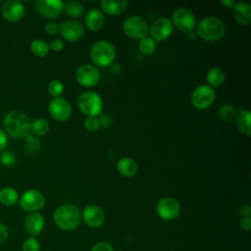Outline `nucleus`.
<instances>
[{
  "label": "nucleus",
  "mask_w": 251,
  "mask_h": 251,
  "mask_svg": "<svg viewBox=\"0 0 251 251\" xmlns=\"http://www.w3.org/2000/svg\"><path fill=\"white\" fill-rule=\"evenodd\" d=\"M53 221L62 230H75L81 222V213L79 209L73 204H64L59 206L54 214Z\"/></svg>",
  "instance_id": "f257e3e1"
},
{
  "label": "nucleus",
  "mask_w": 251,
  "mask_h": 251,
  "mask_svg": "<svg viewBox=\"0 0 251 251\" xmlns=\"http://www.w3.org/2000/svg\"><path fill=\"white\" fill-rule=\"evenodd\" d=\"M5 132L15 138L25 137L30 129V121L28 117L20 110L8 112L4 118Z\"/></svg>",
  "instance_id": "f03ea898"
},
{
  "label": "nucleus",
  "mask_w": 251,
  "mask_h": 251,
  "mask_svg": "<svg viewBox=\"0 0 251 251\" xmlns=\"http://www.w3.org/2000/svg\"><path fill=\"white\" fill-rule=\"evenodd\" d=\"M225 23L215 16L202 19L196 25L197 35L206 41H216L220 39L225 34Z\"/></svg>",
  "instance_id": "7ed1b4c3"
},
{
  "label": "nucleus",
  "mask_w": 251,
  "mask_h": 251,
  "mask_svg": "<svg viewBox=\"0 0 251 251\" xmlns=\"http://www.w3.org/2000/svg\"><path fill=\"white\" fill-rule=\"evenodd\" d=\"M89 54L91 61L96 66L108 67L116 58V48L109 41L99 40L92 44Z\"/></svg>",
  "instance_id": "20e7f679"
},
{
  "label": "nucleus",
  "mask_w": 251,
  "mask_h": 251,
  "mask_svg": "<svg viewBox=\"0 0 251 251\" xmlns=\"http://www.w3.org/2000/svg\"><path fill=\"white\" fill-rule=\"evenodd\" d=\"M79 110L87 117H97L103 108V100L95 91H84L77 98Z\"/></svg>",
  "instance_id": "39448f33"
},
{
  "label": "nucleus",
  "mask_w": 251,
  "mask_h": 251,
  "mask_svg": "<svg viewBox=\"0 0 251 251\" xmlns=\"http://www.w3.org/2000/svg\"><path fill=\"white\" fill-rule=\"evenodd\" d=\"M123 31L128 37L133 39H141L147 36L149 26L144 18L138 15H132L124 21Z\"/></svg>",
  "instance_id": "423d86ee"
},
{
  "label": "nucleus",
  "mask_w": 251,
  "mask_h": 251,
  "mask_svg": "<svg viewBox=\"0 0 251 251\" xmlns=\"http://www.w3.org/2000/svg\"><path fill=\"white\" fill-rule=\"evenodd\" d=\"M19 203L21 208L26 212H38L45 205V197L43 193L37 189H28L21 195Z\"/></svg>",
  "instance_id": "0eeeda50"
},
{
  "label": "nucleus",
  "mask_w": 251,
  "mask_h": 251,
  "mask_svg": "<svg viewBox=\"0 0 251 251\" xmlns=\"http://www.w3.org/2000/svg\"><path fill=\"white\" fill-rule=\"evenodd\" d=\"M216 98L214 88L207 84H200L191 93V103L198 110H204L210 107Z\"/></svg>",
  "instance_id": "6e6552de"
},
{
  "label": "nucleus",
  "mask_w": 251,
  "mask_h": 251,
  "mask_svg": "<svg viewBox=\"0 0 251 251\" xmlns=\"http://www.w3.org/2000/svg\"><path fill=\"white\" fill-rule=\"evenodd\" d=\"M156 212L160 219L164 221H173L180 214V204L176 198L166 196L158 201Z\"/></svg>",
  "instance_id": "1a4fd4ad"
},
{
  "label": "nucleus",
  "mask_w": 251,
  "mask_h": 251,
  "mask_svg": "<svg viewBox=\"0 0 251 251\" xmlns=\"http://www.w3.org/2000/svg\"><path fill=\"white\" fill-rule=\"evenodd\" d=\"M173 25L182 32L191 31L196 25V18L194 14L187 8H176L172 15Z\"/></svg>",
  "instance_id": "9d476101"
},
{
  "label": "nucleus",
  "mask_w": 251,
  "mask_h": 251,
  "mask_svg": "<svg viewBox=\"0 0 251 251\" xmlns=\"http://www.w3.org/2000/svg\"><path fill=\"white\" fill-rule=\"evenodd\" d=\"M84 25L76 20H65L59 25V33L68 41H77L84 35Z\"/></svg>",
  "instance_id": "9b49d317"
},
{
  "label": "nucleus",
  "mask_w": 251,
  "mask_h": 251,
  "mask_svg": "<svg viewBox=\"0 0 251 251\" xmlns=\"http://www.w3.org/2000/svg\"><path fill=\"white\" fill-rule=\"evenodd\" d=\"M75 76V80L80 85L91 87L98 83L100 79V72L94 65L85 64L76 69Z\"/></svg>",
  "instance_id": "f8f14e48"
},
{
  "label": "nucleus",
  "mask_w": 251,
  "mask_h": 251,
  "mask_svg": "<svg viewBox=\"0 0 251 251\" xmlns=\"http://www.w3.org/2000/svg\"><path fill=\"white\" fill-rule=\"evenodd\" d=\"M48 111L50 115L57 121H68L72 116V107L69 101L63 97H55L48 103Z\"/></svg>",
  "instance_id": "ddd939ff"
},
{
  "label": "nucleus",
  "mask_w": 251,
  "mask_h": 251,
  "mask_svg": "<svg viewBox=\"0 0 251 251\" xmlns=\"http://www.w3.org/2000/svg\"><path fill=\"white\" fill-rule=\"evenodd\" d=\"M81 220L89 227H100L105 222V213L103 209L97 205H87L81 212Z\"/></svg>",
  "instance_id": "4468645a"
},
{
  "label": "nucleus",
  "mask_w": 251,
  "mask_h": 251,
  "mask_svg": "<svg viewBox=\"0 0 251 251\" xmlns=\"http://www.w3.org/2000/svg\"><path fill=\"white\" fill-rule=\"evenodd\" d=\"M36 11L45 18H56L64 10L65 4L61 0H37L34 1Z\"/></svg>",
  "instance_id": "2eb2a0df"
},
{
  "label": "nucleus",
  "mask_w": 251,
  "mask_h": 251,
  "mask_svg": "<svg viewBox=\"0 0 251 251\" xmlns=\"http://www.w3.org/2000/svg\"><path fill=\"white\" fill-rule=\"evenodd\" d=\"M151 37L155 41H163L167 39L174 30L173 23L168 18H159L155 20L150 26Z\"/></svg>",
  "instance_id": "dca6fc26"
},
{
  "label": "nucleus",
  "mask_w": 251,
  "mask_h": 251,
  "mask_svg": "<svg viewBox=\"0 0 251 251\" xmlns=\"http://www.w3.org/2000/svg\"><path fill=\"white\" fill-rule=\"evenodd\" d=\"M2 16L8 22L16 23L22 20L25 14V8L23 2L19 0H8L1 8Z\"/></svg>",
  "instance_id": "f3484780"
},
{
  "label": "nucleus",
  "mask_w": 251,
  "mask_h": 251,
  "mask_svg": "<svg viewBox=\"0 0 251 251\" xmlns=\"http://www.w3.org/2000/svg\"><path fill=\"white\" fill-rule=\"evenodd\" d=\"M44 218L39 212L29 213L25 219V229L30 236L39 234L44 228Z\"/></svg>",
  "instance_id": "a211bd4d"
},
{
  "label": "nucleus",
  "mask_w": 251,
  "mask_h": 251,
  "mask_svg": "<svg viewBox=\"0 0 251 251\" xmlns=\"http://www.w3.org/2000/svg\"><path fill=\"white\" fill-rule=\"evenodd\" d=\"M104 14L100 9L97 8H92L88 10V12L85 15L84 18V23L86 27L89 30L96 31L99 30L103 24H104Z\"/></svg>",
  "instance_id": "6ab92c4d"
},
{
  "label": "nucleus",
  "mask_w": 251,
  "mask_h": 251,
  "mask_svg": "<svg viewBox=\"0 0 251 251\" xmlns=\"http://www.w3.org/2000/svg\"><path fill=\"white\" fill-rule=\"evenodd\" d=\"M234 19L243 25H249L251 22V5L248 2H238L232 7Z\"/></svg>",
  "instance_id": "aec40b11"
},
{
  "label": "nucleus",
  "mask_w": 251,
  "mask_h": 251,
  "mask_svg": "<svg viewBox=\"0 0 251 251\" xmlns=\"http://www.w3.org/2000/svg\"><path fill=\"white\" fill-rule=\"evenodd\" d=\"M126 0H103L100 2L101 11L108 15H119L126 11L127 8Z\"/></svg>",
  "instance_id": "412c9836"
},
{
  "label": "nucleus",
  "mask_w": 251,
  "mask_h": 251,
  "mask_svg": "<svg viewBox=\"0 0 251 251\" xmlns=\"http://www.w3.org/2000/svg\"><path fill=\"white\" fill-rule=\"evenodd\" d=\"M137 163L129 157H123L117 162L118 172L126 177L133 176L137 173Z\"/></svg>",
  "instance_id": "4be33fe9"
},
{
  "label": "nucleus",
  "mask_w": 251,
  "mask_h": 251,
  "mask_svg": "<svg viewBox=\"0 0 251 251\" xmlns=\"http://www.w3.org/2000/svg\"><path fill=\"white\" fill-rule=\"evenodd\" d=\"M236 125L241 133L250 136L251 134V114L249 111L241 109L235 118Z\"/></svg>",
  "instance_id": "5701e85b"
},
{
  "label": "nucleus",
  "mask_w": 251,
  "mask_h": 251,
  "mask_svg": "<svg viewBox=\"0 0 251 251\" xmlns=\"http://www.w3.org/2000/svg\"><path fill=\"white\" fill-rule=\"evenodd\" d=\"M206 78H207L208 83L210 84L209 86H211L212 88L220 87L226 79V74L223 69H221L219 67H213V68L209 69V71L207 72Z\"/></svg>",
  "instance_id": "b1692460"
},
{
  "label": "nucleus",
  "mask_w": 251,
  "mask_h": 251,
  "mask_svg": "<svg viewBox=\"0 0 251 251\" xmlns=\"http://www.w3.org/2000/svg\"><path fill=\"white\" fill-rule=\"evenodd\" d=\"M19 193L12 186H5L0 189V203L5 206H13L19 201Z\"/></svg>",
  "instance_id": "393cba45"
},
{
  "label": "nucleus",
  "mask_w": 251,
  "mask_h": 251,
  "mask_svg": "<svg viewBox=\"0 0 251 251\" xmlns=\"http://www.w3.org/2000/svg\"><path fill=\"white\" fill-rule=\"evenodd\" d=\"M50 129V126L49 123L45 120V119H41V118H37L35 120H33L32 122H30V131L34 134V135H45Z\"/></svg>",
  "instance_id": "a878e982"
},
{
  "label": "nucleus",
  "mask_w": 251,
  "mask_h": 251,
  "mask_svg": "<svg viewBox=\"0 0 251 251\" xmlns=\"http://www.w3.org/2000/svg\"><path fill=\"white\" fill-rule=\"evenodd\" d=\"M30 50L37 57H45L49 52V44L40 38H35L30 42Z\"/></svg>",
  "instance_id": "bb28decb"
},
{
  "label": "nucleus",
  "mask_w": 251,
  "mask_h": 251,
  "mask_svg": "<svg viewBox=\"0 0 251 251\" xmlns=\"http://www.w3.org/2000/svg\"><path fill=\"white\" fill-rule=\"evenodd\" d=\"M138 48L139 51L144 55H151L156 51L157 44L151 36H145L139 40Z\"/></svg>",
  "instance_id": "cd10ccee"
},
{
  "label": "nucleus",
  "mask_w": 251,
  "mask_h": 251,
  "mask_svg": "<svg viewBox=\"0 0 251 251\" xmlns=\"http://www.w3.org/2000/svg\"><path fill=\"white\" fill-rule=\"evenodd\" d=\"M64 9L66 10V13L73 18H78L83 14V6L79 1L76 0L69 1L65 5Z\"/></svg>",
  "instance_id": "c85d7f7f"
},
{
  "label": "nucleus",
  "mask_w": 251,
  "mask_h": 251,
  "mask_svg": "<svg viewBox=\"0 0 251 251\" xmlns=\"http://www.w3.org/2000/svg\"><path fill=\"white\" fill-rule=\"evenodd\" d=\"M219 114H220L221 119L226 122H230V121L235 120L236 115H237L236 110L230 105H223L220 108Z\"/></svg>",
  "instance_id": "c756f323"
},
{
  "label": "nucleus",
  "mask_w": 251,
  "mask_h": 251,
  "mask_svg": "<svg viewBox=\"0 0 251 251\" xmlns=\"http://www.w3.org/2000/svg\"><path fill=\"white\" fill-rule=\"evenodd\" d=\"M64 91V84L59 79H52L48 83V92L53 98L60 97V95Z\"/></svg>",
  "instance_id": "7c9ffc66"
},
{
  "label": "nucleus",
  "mask_w": 251,
  "mask_h": 251,
  "mask_svg": "<svg viewBox=\"0 0 251 251\" xmlns=\"http://www.w3.org/2000/svg\"><path fill=\"white\" fill-rule=\"evenodd\" d=\"M0 162L5 167H11L16 163V155L9 150H4L0 155Z\"/></svg>",
  "instance_id": "2f4dec72"
},
{
  "label": "nucleus",
  "mask_w": 251,
  "mask_h": 251,
  "mask_svg": "<svg viewBox=\"0 0 251 251\" xmlns=\"http://www.w3.org/2000/svg\"><path fill=\"white\" fill-rule=\"evenodd\" d=\"M23 251H40V243L35 237H28L23 243Z\"/></svg>",
  "instance_id": "473e14b6"
},
{
  "label": "nucleus",
  "mask_w": 251,
  "mask_h": 251,
  "mask_svg": "<svg viewBox=\"0 0 251 251\" xmlns=\"http://www.w3.org/2000/svg\"><path fill=\"white\" fill-rule=\"evenodd\" d=\"M84 127L89 131V132H95L98 130V128L100 127V121L97 117H87L84 120Z\"/></svg>",
  "instance_id": "72a5a7b5"
},
{
  "label": "nucleus",
  "mask_w": 251,
  "mask_h": 251,
  "mask_svg": "<svg viewBox=\"0 0 251 251\" xmlns=\"http://www.w3.org/2000/svg\"><path fill=\"white\" fill-rule=\"evenodd\" d=\"M25 146L29 151H35L39 148L40 144L38 139H36L35 137H33L30 134H27L25 136Z\"/></svg>",
  "instance_id": "f704fd0d"
},
{
  "label": "nucleus",
  "mask_w": 251,
  "mask_h": 251,
  "mask_svg": "<svg viewBox=\"0 0 251 251\" xmlns=\"http://www.w3.org/2000/svg\"><path fill=\"white\" fill-rule=\"evenodd\" d=\"M90 251H115L112 244L107 241H98L96 242Z\"/></svg>",
  "instance_id": "c9c22d12"
},
{
  "label": "nucleus",
  "mask_w": 251,
  "mask_h": 251,
  "mask_svg": "<svg viewBox=\"0 0 251 251\" xmlns=\"http://www.w3.org/2000/svg\"><path fill=\"white\" fill-rule=\"evenodd\" d=\"M45 32L49 35H55L59 33V25L55 22H49L44 26Z\"/></svg>",
  "instance_id": "e433bc0d"
},
{
  "label": "nucleus",
  "mask_w": 251,
  "mask_h": 251,
  "mask_svg": "<svg viewBox=\"0 0 251 251\" xmlns=\"http://www.w3.org/2000/svg\"><path fill=\"white\" fill-rule=\"evenodd\" d=\"M64 48V42L61 39H54L50 42L49 44V49L55 51V52H59Z\"/></svg>",
  "instance_id": "4c0bfd02"
},
{
  "label": "nucleus",
  "mask_w": 251,
  "mask_h": 251,
  "mask_svg": "<svg viewBox=\"0 0 251 251\" xmlns=\"http://www.w3.org/2000/svg\"><path fill=\"white\" fill-rule=\"evenodd\" d=\"M8 236H9V231L7 226L4 224L0 223V244L4 243L7 240Z\"/></svg>",
  "instance_id": "58836bf2"
},
{
  "label": "nucleus",
  "mask_w": 251,
  "mask_h": 251,
  "mask_svg": "<svg viewBox=\"0 0 251 251\" xmlns=\"http://www.w3.org/2000/svg\"><path fill=\"white\" fill-rule=\"evenodd\" d=\"M7 144H8L7 133L5 132V130L0 128V152L4 151V149L6 148Z\"/></svg>",
  "instance_id": "ea45409f"
},
{
  "label": "nucleus",
  "mask_w": 251,
  "mask_h": 251,
  "mask_svg": "<svg viewBox=\"0 0 251 251\" xmlns=\"http://www.w3.org/2000/svg\"><path fill=\"white\" fill-rule=\"evenodd\" d=\"M240 227L245 231H249L251 229V218L244 217L240 221Z\"/></svg>",
  "instance_id": "a19ab883"
},
{
  "label": "nucleus",
  "mask_w": 251,
  "mask_h": 251,
  "mask_svg": "<svg viewBox=\"0 0 251 251\" xmlns=\"http://www.w3.org/2000/svg\"><path fill=\"white\" fill-rule=\"evenodd\" d=\"M222 4L225 5L226 7L229 8V7H233V5L235 4V2L233 0H223L222 1Z\"/></svg>",
  "instance_id": "79ce46f5"
}]
</instances>
